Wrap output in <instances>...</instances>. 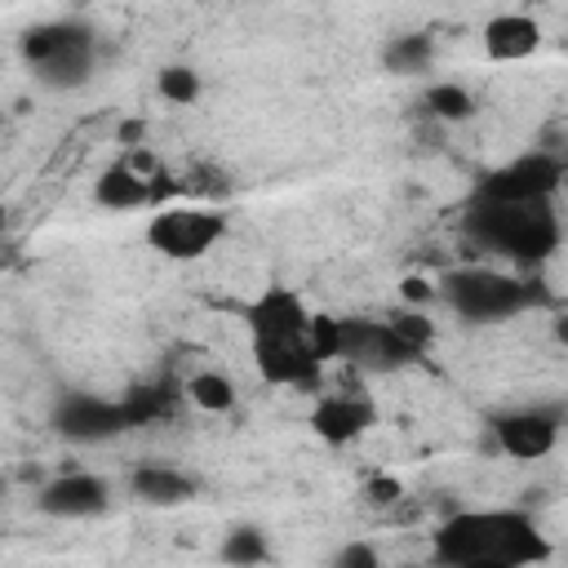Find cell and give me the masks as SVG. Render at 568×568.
<instances>
[{"label": "cell", "mask_w": 568, "mask_h": 568, "mask_svg": "<svg viewBox=\"0 0 568 568\" xmlns=\"http://www.w3.org/2000/svg\"><path fill=\"white\" fill-rule=\"evenodd\" d=\"M546 537L528 510L488 506V510H453L430 532V559L448 568H528L541 564Z\"/></svg>", "instance_id": "6da1fadb"}, {"label": "cell", "mask_w": 568, "mask_h": 568, "mask_svg": "<svg viewBox=\"0 0 568 568\" xmlns=\"http://www.w3.org/2000/svg\"><path fill=\"white\" fill-rule=\"evenodd\" d=\"M462 226L484 253L528 266L550 262L564 244L555 200H470Z\"/></svg>", "instance_id": "7a4b0ae2"}, {"label": "cell", "mask_w": 568, "mask_h": 568, "mask_svg": "<svg viewBox=\"0 0 568 568\" xmlns=\"http://www.w3.org/2000/svg\"><path fill=\"white\" fill-rule=\"evenodd\" d=\"M435 293L444 297V306L466 320V324H506L524 311L537 306V288L510 271H497V266H462V271H448Z\"/></svg>", "instance_id": "3957f363"}, {"label": "cell", "mask_w": 568, "mask_h": 568, "mask_svg": "<svg viewBox=\"0 0 568 568\" xmlns=\"http://www.w3.org/2000/svg\"><path fill=\"white\" fill-rule=\"evenodd\" d=\"M18 53L31 67V75L49 89H75L93 75L98 62V36L84 22H36L18 36Z\"/></svg>", "instance_id": "277c9868"}, {"label": "cell", "mask_w": 568, "mask_h": 568, "mask_svg": "<svg viewBox=\"0 0 568 568\" xmlns=\"http://www.w3.org/2000/svg\"><path fill=\"white\" fill-rule=\"evenodd\" d=\"M226 231H231V217L213 204H164L146 222V248L186 266L217 253Z\"/></svg>", "instance_id": "5b68a950"}, {"label": "cell", "mask_w": 568, "mask_h": 568, "mask_svg": "<svg viewBox=\"0 0 568 568\" xmlns=\"http://www.w3.org/2000/svg\"><path fill=\"white\" fill-rule=\"evenodd\" d=\"M559 182H564V155L550 146H537L528 155L497 164L488 178H479L470 200H555Z\"/></svg>", "instance_id": "8992f818"}, {"label": "cell", "mask_w": 568, "mask_h": 568, "mask_svg": "<svg viewBox=\"0 0 568 568\" xmlns=\"http://www.w3.org/2000/svg\"><path fill=\"white\" fill-rule=\"evenodd\" d=\"M493 444L515 462H541L555 453L564 430V404H519L493 417Z\"/></svg>", "instance_id": "52a82bcc"}, {"label": "cell", "mask_w": 568, "mask_h": 568, "mask_svg": "<svg viewBox=\"0 0 568 568\" xmlns=\"http://www.w3.org/2000/svg\"><path fill=\"white\" fill-rule=\"evenodd\" d=\"M155 195H160V169L146 151H129L93 178V200L111 213L146 209V204H155Z\"/></svg>", "instance_id": "ba28073f"}, {"label": "cell", "mask_w": 568, "mask_h": 568, "mask_svg": "<svg viewBox=\"0 0 568 568\" xmlns=\"http://www.w3.org/2000/svg\"><path fill=\"white\" fill-rule=\"evenodd\" d=\"M111 506V479L93 475V470H67L53 475L40 493H36V510L49 519H93Z\"/></svg>", "instance_id": "9c48e42d"}, {"label": "cell", "mask_w": 568, "mask_h": 568, "mask_svg": "<svg viewBox=\"0 0 568 568\" xmlns=\"http://www.w3.org/2000/svg\"><path fill=\"white\" fill-rule=\"evenodd\" d=\"M311 426H315V435H320L324 444L342 448V444H355L364 430L377 426V404H373L364 390L342 386V390H328V395L315 399Z\"/></svg>", "instance_id": "30bf717a"}, {"label": "cell", "mask_w": 568, "mask_h": 568, "mask_svg": "<svg viewBox=\"0 0 568 568\" xmlns=\"http://www.w3.org/2000/svg\"><path fill=\"white\" fill-rule=\"evenodd\" d=\"M53 426H58L67 439L93 444V439H106V435L124 430L129 417H124V404H120V399H106V395H93V390H71V395L58 399Z\"/></svg>", "instance_id": "8fae6325"}, {"label": "cell", "mask_w": 568, "mask_h": 568, "mask_svg": "<svg viewBox=\"0 0 568 568\" xmlns=\"http://www.w3.org/2000/svg\"><path fill=\"white\" fill-rule=\"evenodd\" d=\"M311 315L315 311L288 284H262L244 302V328L248 333H306L311 328Z\"/></svg>", "instance_id": "7c38bea8"}, {"label": "cell", "mask_w": 568, "mask_h": 568, "mask_svg": "<svg viewBox=\"0 0 568 568\" xmlns=\"http://www.w3.org/2000/svg\"><path fill=\"white\" fill-rule=\"evenodd\" d=\"M488 62H528L541 49V22L532 13H493L479 31Z\"/></svg>", "instance_id": "4fadbf2b"}, {"label": "cell", "mask_w": 568, "mask_h": 568, "mask_svg": "<svg viewBox=\"0 0 568 568\" xmlns=\"http://www.w3.org/2000/svg\"><path fill=\"white\" fill-rule=\"evenodd\" d=\"M129 493L146 506H186L200 493V479L182 466H164V462H146L129 470Z\"/></svg>", "instance_id": "5bb4252c"}, {"label": "cell", "mask_w": 568, "mask_h": 568, "mask_svg": "<svg viewBox=\"0 0 568 568\" xmlns=\"http://www.w3.org/2000/svg\"><path fill=\"white\" fill-rule=\"evenodd\" d=\"M182 395H186L191 408H200L209 417H222L240 404V386L222 368H195L191 377H182Z\"/></svg>", "instance_id": "9a60e30c"}, {"label": "cell", "mask_w": 568, "mask_h": 568, "mask_svg": "<svg viewBox=\"0 0 568 568\" xmlns=\"http://www.w3.org/2000/svg\"><path fill=\"white\" fill-rule=\"evenodd\" d=\"M422 106H426L430 120L462 124V120L475 115V93H470L466 84H457V80H439V84H430V89L422 93Z\"/></svg>", "instance_id": "2e32d148"}, {"label": "cell", "mask_w": 568, "mask_h": 568, "mask_svg": "<svg viewBox=\"0 0 568 568\" xmlns=\"http://www.w3.org/2000/svg\"><path fill=\"white\" fill-rule=\"evenodd\" d=\"M217 559L222 564H235V568H248V564H266L271 559V546H266V532L262 528H231L217 546Z\"/></svg>", "instance_id": "e0dca14e"}, {"label": "cell", "mask_w": 568, "mask_h": 568, "mask_svg": "<svg viewBox=\"0 0 568 568\" xmlns=\"http://www.w3.org/2000/svg\"><path fill=\"white\" fill-rule=\"evenodd\" d=\"M155 93H160L169 106H191V102L204 93V80H200L195 67L173 62V67H160V71H155Z\"/></svg>", "instance_id": "ac0fdd59"}, {"label": "cell", "mask_w": 568, "mask_h": 568, "mask_svg": "<svg viewBox=\"0 0 568 568\" xmlns=\"http://www.w3.org/2000/svg\"><path fill=\"white\" fill-rule=\"evenodd\" d=\"M430 62V36H395L386 44V67L408 75V71H422Z\"/></svg>", "instance_id": "d6986e66"}, {"label": "cell", "mask_w": 568, "mask_h": 568, "mask_svg": "<svg viewBox=\"0 0 568 568\" xmlns=\"http://www.w3.org/2000/svg\"><path fill=\"white\" fill-rule=\"evenodd\" d=\"M333 564H337V568H377L382 555H377L373 546H364V541H351V546H342V550L333 555Z\"/></svg>", "instance_id": "ffe728a7"}, {"label": "cell", "mask_w": 568, "mask_h": 568, "mask_svg": "<svg viewBox=\"0 0 568 568\" xmlns=\"http://www.w3.org/2000/svg\"><path fill=\"white\" fill-rule=\"evenodd\" d=\"M364 497H368L373 506H386V510H390V506L399 501V479L377 475V479H368V484H364Z\"/></svg>", "instance_id": "44dd1931"}, {"label": "cell", "mask_w": 568, "mask_h": 568, "mask_svg": "<svg viewBox=\"0 0 568 568\" xmlns=\"http://www.w3.org/2000/svg\"><path fill=\"white\" fill-rule=\"evenodd\" d=\"M4 226H9V213H4V204H0V235H4Z\"/></svg>", "instance_id": "7402d4cb"}]
</instances>
